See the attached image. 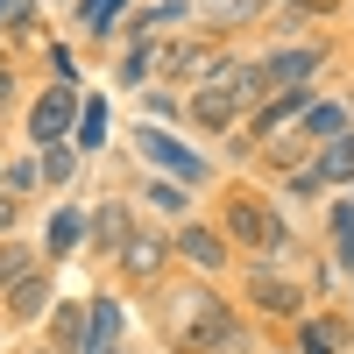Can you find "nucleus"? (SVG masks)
I'll use <instances>...</instances> for the list:
<instances>
[{"label":"nucleus","instance_id":"f257e3e1","mask_svg":"<svg viewBox=\"0 0 354 354\" xmlns=\"http://www.w3.org/2000/svg\"><path fill=\"white\" fill-rule=\"evenodd\" d=\"M163 340L177 354H227V347H241V326H234V305H220L213 290H177L170 312H163Z\"/></svg>","mask_w":354,"mask_h":354},{"label":"nucleus","instance_id":"f03ea898","mask_svg":"<svg viewBox=\"0 0 354 354\" xmlns=\"http://www.w3.org/2000/svg\"><path fill=\"white\" fill-rule=\"evenodd\" d=\"M227 241L234 248H255L262 262H283L290 248H298V241H290V220L270 213V205H255V198H234L227 205Z\"/></svg>","mask_w":354,"mask_h":354},{"label":"nucleus","instance_id":"7ed1b4c3","mask_svg":"<svg viewBox=\"0 0 354 354\" xmlns=\"http://www.w3.org/2000/svg\"><path fill=\"white\" fill-rule=\"evenodd\" d=\"M71 121H78V93H71V85H50V93L36 100V113H28V142L50 149V142H64Z\"/></svg>","mask_w":354,"mask_h":354},{"label":"nucleus","instance_id":"20e7f679","mask_svg":"<svg viewBox=\"0 0 354 354\" xmlns=\"http://www.w3.org/2000/svg\"><path fill=\"white\" fill-rule=\"evenodd\" d=\"M248 305H255V312H270V319H298V312H305L298 283H290V277H277L270 262H262V270H248Z\"/></svg>","mask_w":354,"mask_h":354},{"label":"nucleus","instance_id":"39448f33","mask_svg":"<svg viewBox=\"0 0 354 354\" xmlns=\"http://www.w3.org/2000/svg\"><path fill=\"white\" fill-rule=\"evenodd\" d=\"M135 135H142V149H149V156L177 177V185H205V156H192L177 135H163V128H135Z\"/></svg>","mask_w":354,"mask_h":354},{"label":"nucleus","instance_id":"423d86ee","mask_svg":"<svg viewBox=\"0 0 354 354\" xmlns=\"http://www.w3.org/2000/svg\"><path fill=\"white\" fill-rule=\"evenodd\" d=\"M319 64H326V50L319 43H298V50H277L270 64H262V85H270V93H290V85H305Z\"/></svg>","mask_w":354,"mask_h":354},{"label":"nucleus","instance_id":"0eeeda50","mask_svg":"<svg viewBox=\"0 0 354 354\" xmlns=\"http://www.w3.org/2000/svg\"><path fill=\"white\" fill-rule=\"evenodd\" d=\"M177 255H185L198 277H213V270H227V234H213V227H177Z\"/></svg>","mask_w":354,"mask_h":354},{"label":"nucleus","instance_id":"6e6552de","mask_svg":"<svg viewBox=\"0 0 354 354\" xmlns=\"http://www.w3.org/2000/svg\"><path fill=\"white\" fill-rule=\"evenodd\" d=\"M185 113H192V121H205V128H234V113H241V100H234L227 85H213V78H205L198 93H192V106H185Z\"/></svg>","mask_w":354,"mask_h":354},{"label":"nucleus","instance_id":"1a4fd4ad","mask_svg":"<svg viewBox=\"0 0 354 354\" xmlns=\"http://www.w3.org/2000/svg\"><path fill=\"white\" fill-rule=\"evenodd\" d=\"M163 262H170V241L163 234H128V277H163Z\"/></svg>","mask_w":354,"mask_h":354},{"label":"nucleus","instance_id":"9d476101","mask_svg":"<svg viewBox=\"0 0 354 354\" xmlns=\"http://www.w3.org/2000/svg\"><path fill=\"white\" fill-rule=\"evenodd\" d=\"M298 354H347V319H305Z\"/></svg>","mask_w":354,"mask_h":354},{"label":"nucleus","instance_id":"9b49d317","mask_svg":"<svg viewBox=\"0 0 354 354\" xmlns=\"http://www.w3.org/2000/svg\"><path fill=\"white\" fill-rule=\"evenodd\" d=\"M8 312H15V319H43V312H50V277L36 270L28 283H15V290H8Z\"/></svg>","mask_w":354,"mask_h":354},{"label":"nucleus","instance_id":"f8f14e48","mask_svg":"<svg viewBox=\"0 0 354 354\" xmlns=\"http://www.w3.org/2000/svg\"><path fill=\"white\" fill-rule=\"evenodd\" d=\"M113 333H121V305L113 298H93V326H85V354H106Z\"/></svg>","mask_w":354,"mask_h":354},{"label":"nucleus","instance_id":"ddd939ff","mask_svg":"<svg viewBox=\"0 0 354 354\" xmlns=\"http://www.w3.org/2000/svg\"><path fill=\"white\" fill-rule=\"evenodd\" d=\"M312 170L326 177V185H347V177H354V128H347V135H333V142H326V156H319Z\"/></svg>","mask_w":354,"mask_h":354},{"label":"nucleus","instance_id":"4468645a","mask_svg":"<svg viewBox=\"0 0 354 354\" xmlns=\"http://www.w3.org/2000/svg\"><path fill=\"white\" fill-rule=\"evenodd\" d=\"M36 277V248H21V241H0V290H15Z\"/></svg>","mask_w":354,"mask_h":354},{"label":"nucleus","instance_id":"2eb2a0df","mask_svg":"<svg viewBox=\"0 0 354 354\" xmlns=\"http://www.w3.org/2000/svg\"><path fill=\"white\" fill-rule=\"evenodd\" d=\"M185 15H192V0H156V8L142 15V21H128V28H135V43H142V36H156V28H170V21H185Z\"/></svg>","mask_w":354,"mask_h":354},{"label":"nucleus","instance_id":"dca6fc26","mask_svg":"<svg viewBox=\"0 0 354 354\" xmlns=\"http://www.w3.org/2000/svg\"><path fill=\"white\" fill-rule=\"evenodd\" d=\"M340 128H347V106H312V113H305V128H298V135H305V142H333Z\"/></svg>","mask_w":354,"mask_h":354},{"label":"nucleus","instance_id":"f3484780","mask_svg":"<svg viewBox=\"0 0 354 354\" xmlns=\"http://www.w3.org/2000/svg\"><path fill=\"white\" fill-rule=\"evenodd\" d=\"M78 241H85V220H78V213H71V205H64V213H57V220H50V255H71Z\"/></svg>","mask_w":354,"mask_h":354},{"label":"nucleus","instance_id":"a211bd4d","mask_svg":"<svg viewBox=\"0 0 354 354\" xmlns=\"http://www.w3.org/2000/svg\"><path fill=\"white\" fill-rule=\"evenodd\" d=\"M113 15H128V0H85L78 8V21L93 28V36H113Z\"/></svg>","mask_w":354,"mask_h":354},{"label":"nucleus","instance_id":"6ab92c4d","mask_svg":"<svg viewBox=\"0 0 354 354\" xmlns=\"http://www.w3.org/2000/svg\"><path fill=\"white\" fill-rule=\"evenodd\" d=\"M100 142H106V106L85 100V106H78V149H100Z\"/></svg>","mask_w":354,"mask_h":354},{"label":"nucleus","instance_id":"aec40b11","mask_svg":"<svg viewBox=\"0 0 354 354\" xmlns=\"http://www.w3.org/2000/svg\"><path fill=\"white\" fill-rule=\"evenodd\" d=\"M50 333L64 340V347H78V354H85V305H64V312L50 319Z\"/></svg>","mask_w":354,"mask_h":354},{"label":"nucleus","instance_id":"412c9836","mask_svg":"<svg viewBox=\"0 0 354 354\" xmlns=\"http://www.w3.org/2000/svg\"><path fill=\"white\" fill-rule=\"evenodd\" d=\"M71 170H78V149L50 142V149H43V177H50V185H71Z\"/></svg>","mask_w":354,"mask_h":354},{"label":"nucleus","instance_id":"4be33fe9","mask_svg":"<svg viewBox=\"0 0 354 354\" xmlns=\"http://www.w3.org/2000/svg\"><path fill=\"white\" fill-rule=\"evenodd\" d=\"M121 234H128V213H121V205H106V213L93 220V241H100V248H113Z\"/></svg>","mask_w":354,"mask_h":354},{"label":"nucleus","instance_id":"5701e85b","mask_svg":"<svg viewBox=\"0 0 354 354\" xmlns=\"http://www.w3.org/2000/svg\"><path fill=\"white\" fill-rule=\"evenodd\" d=\"M149 205H163V213H185L192 192H177V177H156V185H149Z\"/></svg>","mask_w":354,"mask_h":354},{"label":"nucleus","instance_id":"b1692460","mask_svg":"<svg viewBox=\"0 0 354 354\" xmlns=\"http://www.w3.org/2000/svg\"><path fill=\"white\" fill-rule=\"evenodd\" d=\"M149 64H156V57L135 43V50H128V64H121V78H128V85H142V78H149Z\"/></svg>","mask_w":354,"mask_h":354},{"label":"nucleus","instance_id":"393cba45","mask_svg":"<svg viewBox=\"0 0 354 354\" xmlns=\"http://www.w3.org/2000/svg\"><path fill=\"white\" fill-rule=\"evenodd\" d=\"M319 185H326L319 170H290V198H319Z\"/></svg>","mask_w":354,"mask_h":354},{"label":"nucleus","instance_id":"a878e982","mask_svg":"<svg viewBox=\"0 0 354 354\" xmlns=\"http://www.w3.org/2000/svg\"><path fill=\"white\" fill-rule=\"evenodd\" d=\"M36 177H43V163H15V170H8V192H28Z\"/></svg>","mask_w":354,"mask_h":354},{"label":"nucleus","instance_id":"bb28decb","mask_svg":"<svg viewBox=\"0 0 354 354\" xmlns=\"http://www.w3.org/2000/svg\"><path fill=\"white\" fill-rule=\"evenodd\" d=\"M8 227H15V198L0 192V234H8Z\"/></svg>","mask_w":354,"mask_h":354},{"label":"nucleus","instance_id":"cd10ccee","mask_svg":"<svg viewBox=\"0 0 354 354\" xmlns=\"http://www.w3.org/2000/svg\"><path fill=\"white\" fill-rule=\"evenodd\" d=\"M8 100H15V78H8V71H0V106H8Z\"/></svg>","mask_w":354,"mask_h":354},{"label":"nucleus","instance_id":"c85d7f7f","mask_svg":"<svg viewBox=\"0 0 354 354\" xmlns=\"http://www.w3.org/2000/svg\"><path fill=\"white\" fill-rule=\"evenodd\" d=\"M0 21H8V0H0Z\"/></svg>","mask_w":354,"mask_h":354}]
</instances>
